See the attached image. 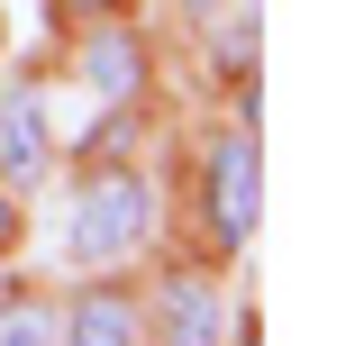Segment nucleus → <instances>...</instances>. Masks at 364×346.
<instances>
[{
	"instance_id": "7ed1b4c3",
	"label": "nucleus",
	"mask_w": 364,
	"mask_h": 346,
	"mask_svg": "<svg viewBox=\"0 0 364 346\" xmlns=\"http://www.w3.org/2000/svg\"><path fill=\"white\" fill-rule=\"evenodd\" d=\"M155 337H164V346H219V337H228L219 292H210L200 273H173V283H164V301H155Z\"/></svg>"
},
{
	"instance_id": "0eeeda50",
	"label": "nucleus",
	"mask_w": 364,
	"mask_h": 346,
	"mask_svg": "<svg viewBox=\"0 0 364 346\" xmlns=\"http://www.w3.org/2000/svg\"><path fill=\"white\" fill-rule=\"evenodd\" d=\"M0 346H55V310L46 301H0Z\"/></svg>"
},
{
	"instance_id": "39448f33",
	"label": "nucleus",
	"mask_w": 364,
	"mask_h": 346,
	"mask_svg": "<svg viewBox=\"0 0 364 346\" xmlns=\"http://www.w3.org/2000/svg\"><path fill=\"white\" fill-rule=\"evenodd\" d=\"M136 73H146V55H136L128 28H100V37L82 46V83H91V100H136Z\"/></svg>"
},
{
	"instance_id": "20e7f679",
	"label": "nucleus",
	"mask_w": 364,
	"mask_h": 346,
	"mask_svg": "<svg viewBox=\"0 0 364 346\" xmlns=\"http://www.w3.org/2000/svg\"><path fill=\"white\" fill-rule=\"evenodd\" d=\"M46 155H55V146H46V100L18 83L0 100V182H37Z\"/></svg>"
},
{
	"instance_id": "f03ea898",
	"label": "nucleus",
	"mask_w": 364,
	"mask_h": 346,
	"mask_svg": "<svg viewBox=\"0 0 364 346\" xmlns=\"http://www.w3.org/2000/svg\"><path fill=\"white\" fill-rule=\"evenodd\" d=\"M255 201H264L255 137H219V146H210V237H219V246H246V237H255Z\"/></svg>"
},
{
	"instance_id": "f257e3e1",
	"label": "nucleus",
	"mask_w": 364,
	"mask_h": 346,
	"mask_svg": "<svg viewBox=\"0 0 364 346\" xmlns=\"http://www.w3.org/2000/svg\"><path fill=\"white\" fill-rule=\"evenodd\" d=\"M146 228H155V192H146L128 164H109V173L82 182L64 246H73V264H128L136 246H146Z\"/></svg>"
},
{
	"instance_id": "1a4fd4ad",
	"label": "nucleus",
	"mask_w": 364,
	"mask_h": 346,
	"mask_svg": "<svg viewBox=\"0 0 364 346\" xmlns=\"http://www.w3.org/2000/svg\"><path fill=\"white\" fill-rule=\"evenodd\" d=\"M64 9H109V0H64Z\"/></svg>"
},
{
	"instance_id": "9d476101",
	"label": "nucleus",
	"mask_w": 364,
	"mask_h": 346,
	"mask_svg": "<svg viewBox=\"0 0 364 346\" xmlns=\"http://www.w3.org/2000/svg\"><path fill=\"white\" fill-rule=\"evenodd\" d=\"M182 9H219V0H182Z\"/></svg>"
},
{
	"instance_id": "423d86ee",
	"label": "nucleus",
	"mask_w": 364,
	"mask_h": 346,
	"mask_svg": "<svg viewBox=\"0 0 364 346\" xmlns=\"http://www.w3.org/2000/svg\"><path fill=\"white\" fill-rule=\"evenodd\" d=\"M55 346H136V310L119 301V292H82L73 319L55 328Z\"/></svg>"
},
{
	"instance_id": "6e6552de",
	"label": "nucleus",
	"mask_w": 364,
	"mask_h": 346,
	"mask_svg": "<svg viewBox=\"0 0 364 346\" xmlns=\"http://www.w3.org/2000/svg\"><path fill=\"white\" fill-rule=\"evenodd\" d=\"M246 55H255V28H228V37H219V64H228V73H237Z\"/></svg>"
}]
</instances>
